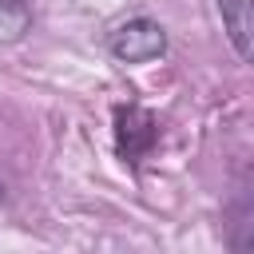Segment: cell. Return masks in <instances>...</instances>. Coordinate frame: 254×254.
Wrapping results in <instances>:
<instances>
[{
    "mask_svg": "<svg viewBox=\"0 0 254 254\" xmlns=\"http://www.w3.org/2000/svg\"><path fill=\"white\" fill-rule=\"evenodd\" d=\"M28 24H32V4L28 0H0V32L8 40L24 36Z\"/></svg>",
    "mask_w": 254,
    "mask_h": 254,
    "instance_id": "5b68a950",
    "label": "cell"
},
{
    "mask_svg": "<svg viewBox=\"0 0 254 254\" xmlns=\"http://www.w3.org/2000/svg\"><path fill=\"white\" fill-rule=\"evenodd\" d=\"M222 230H226L230 254H250V246H254V198H250L246 183L234 190V198L226 206V226Z\"/></svg>",
    "mask_w": 254,
    "mask_h": 254,
    "instance_id": "277c9868",
    "label": "cell"
},
{
    "mask_svg": "<svg viewBox=\"0 0 254 254\" xmlns=\"http://www.w3.org/2000/svg\"><path fill=\"white\" fill-rule=\"evenodd\" d=\"M107 52L119 60V64H147V60H159L167 52V28L151 16H131L123 20L111 40H107Z\"/></svg>",
    "mask_w": 254,
    "mask_h": 254,
    "instance_id": "6da1fadb",
    "label": "cell"
},
{
    "mask_svg": "<svg viewBox=\"0 0 254 254\" xmlns=\"http://www.w3.org/2000/svg\"><path fill=\"white\" fill-rule=\"evenodd\" d=\"M214 8H218L222 32H226L234 56L250 60L254 56V8H250V0H214Z\"/></svg>",
    "mask_w": 254,
    "mask_h": 254,
    "instance_id": "3957f363",
    "label": "cell"
},
{
    "mask_svg": "<svg viewBox=\"0 0 254 254\" xmlns=\"http://www.w3.org/2000/svg\"><path fill=\"white\" fill-rule=\"evenodd\" d=\"M155 143H159L155 115L147 107H139V103H119L115 107V151L127 163H139Z\"/></svg>",
    "mask_w": 254,
    "mask_h": 254,
    "instance_id": "7a4b0ae2",
    "label": "cell"
}]
</instances>
